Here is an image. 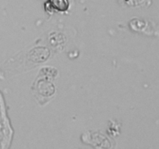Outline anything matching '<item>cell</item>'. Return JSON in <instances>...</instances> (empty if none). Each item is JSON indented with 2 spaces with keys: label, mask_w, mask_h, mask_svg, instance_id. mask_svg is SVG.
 <instances>
[]
</instances>
